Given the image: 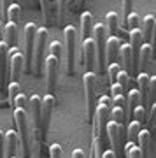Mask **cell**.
Masks as SVG:
<instances>
[{"label":"cell","instance_id":"cell-1","mask_svg":"<svg viewBox=\"0 0 156 158\" xmlns=\"http://www.w3.org/2000/svg\"><path fill=\"white\" fill-rule=\"evenodd\" d=\"M93 137H100L102 142L105 139L107 123L111 121V98L107 95L100 97V102L96 104L95 114H93Z\"/></svg>","mask_w":156,"mask_h":158},{"label":"cell","instance_id":"cell-2","mask_svg":"<svg viewBox=\"0 0 156 158\" xmlns=\"http://www.w3.org/2000/svg\"><path fill=\"white\" fill-rule=\"evenodd\" d=\"M14 121H16V128H18V139L21 142V149H23V156L30 158V146H32V139H30V127H28V114L25 109H14Z\"/></svg>","mask_w":156,"mask_h":158},{"label":"cell","instance_id":"cell-3","mask_svg":"<svg viewBox=\"0 0 156 158\" xmlns=\"http://www.w3.org/2000/svg\"><path fill=\"white\" fill-rule=\"evenodd\" d=\"M83 86L86 90V111L88 119H93L96 109V74L95 72H84L83 74Z\"/></svg>","mask_w":156,"mask_h":158},{"label":"cell","instance_id":"cell-4","mask_svg":"<svg viewBox=\"0 0 156 158\" xmlns=\"http://www.w3.org/2000/svg\"><path fill=\"white\" fill-rule=\"evenodd\" d=\"M93 40H95L96 46V70L98 72H104L105 69V42H107V28L105 25H95L93 27Z\"/></svg>","mask_w":156,"mask_h":158},{"label":"cell","instance_id":"cell-5","mask_svg":"<svg viewBox=\"0 0 156 158\" xmlns=\"http://www.w3.org/2000/svg\"><path fill=\"white\" fill-rule=\"evenodd\" d=\"M65 44H67V74H74L76 70V48H77V30L72 25L63 28Z\"/></svg>","mask_w":156,"mask_h":158},{"label":"cell","instance_id":"cell-6","mask_svg":"<svg viewBox=\"0 0 156 158\" xmlns=\"http://www.w3.org/2000/svg\"><path fill=\"white\" fill-rule=\"evenodd\" d=\"M125 128L121 125H117L116 121H109L107 123V130L105 134L109 137V141L112 144V151L116 155V158H125V148H123V137H125Z\"/></svg>","mask_w":156,"mask_h":158},{"label":"cell","instance_id":"cell-7","mask_svg":"<svg viewBox=\"0 0 156 158\" xmlns=\"http://www.w3.org/2000/svg\"><path fill=\"white\" fill-rule=\"evenodd\" d=\"M47 28H37V35H35V46H34V70L37 76L42 72V58H44L46 51V42H47Z\"/></svg>","mask_w":156,"mask_h":158},{"label":"cell","instance_id":"cell-8","mask_svg":"<svg viewBox=\"0 0 156 158\" xmlns=\"http://www.w3.org/2000/svg\"><path fill=\"white\" fill-rule=\"evenodd\" d=\"M55 106H56L55 95H46L44 98H42V111H40V142H44L46 135H47L51 113H53Z\"/></svg>","mask_w":156,"mask_h":158},{"label":"cell","instance_id":"cell-9","mask_svg":"<svg viewBox=\"0 0 156 158\" xmlns=\"http://www.w3.org/2000/svg\"><path fill=\"white\" fill-rule=\"evenodd\" d=\"M79 60H81V65H83V62H86L84 65L88 67V72H93V69H95V65H96V46H95L93 37L84 39Z\"/></svg>","mask_w":156,"mask_h":158},{"label":"cell","instance_id":"cell-10","mask_svg":"<svg viewBox=\"0 0 156 158\" xmlns=\"http://www.w3.org/2000/svg\"><path fill=\"white\" fill-rule=\"evenodd\" d=\"M23 67H25V56L21 55V51L14 48V49L9 51V79L11 83H18V79L23 72Z\"/></svg>","mask_w":156,"mask_h":158},{"label":"cell","instance_id":"cell-11","mask_svg":"<svg viewBox=\"0 0 156 158\" xmlns=\"http://www.w3.org/2000/svg\"><path fill=\"white\" fill-rule=\"evenodd\" d=\"M46 85H47V95H53V91L58 83V69H60V62L55 56L46 58Z\"/></svg>","mask_w":156,"mask_h":158},{"label":"cell","instance_id":"cell-12","mask_svg":"<svg viewBox=\"0 0 156 158\" xmlns=\"http://www.w3.org/2000/svg\"><path fill=\"white\" fill-rule=\"evenodd\" d=\"M25 35H27V72L34 69V46H35V35H37V25L27 23L25 25Z\"/></svg>","mask_w":156,"mask_h":158},{"label":"cell","instance_id":"cell-13","mask_svg":"<svg viewBox=\"0 0 156 158\" xmlns=\"http://www.w3.org/2000/svg\"><path fill=\"white\" fill-rule=\"evenodd\" d=\"M30 107H32V123H34V135L40 141V111H42V100L39 95L30 97Z\"/></svg>","mask_w":156,"mask_h":158},{"label":"cell","instance_id":"cell-14","mask_svg":"<svg viewBox=\"0 0 156 158\" xmlns=\"http://www.w3.org/2000/svg\"><path fill=\"white\" fill-rule=\"evenodd\" d=\"M9 46L6 42H0V91L7 90V67H9Z\"/></svg>","mask_w":156,"mask_h":158},{"label":"cell","instance_id":"cell-15","mask_svg":"<svg viewBox=\"0 0 156 158\" xmlns=\"http://www.w3.org/2000/svg\"><path fill=\"white\" fill-rule=\"evenodd\" d=\"M40 7H42V12H44L46 25H55V23H58V9H60V2L40 0Z\"/></svg>","mask_w":156,"mask_h":158},{"label":"cell","instance_id":"cell-16","mask_svg":"<svg viewBox=\"0 0 156 158\" xmlns=\"http://www.w3.org/2000/svg\"><path fill=\"white\" fill-rule=\"evenodd\" d=\"M149 83H151V76L147 72H139L137 74V91H139V97H140V106L146 109L147 106V93H149Z\"/></svg>","mask_w":156,"mask_h":158},{"label":"cell","instance_id":"cell-17","mask_svg":"<svg viewBox=\"0 0 156 158\" xmlns=\"http://www.w3.org/2000/svg\"><path fill=\"white\" fill-rule=\"evenodd\" d=\"M119 56H121V62L125 65V72L128 74V76L137 74L135 72V63H133V53H132L130 44H123L119 48Z\"/></svg>","mask_w":156,"mask_h":158},{"label":"cell","instance_id":"cell-18","mask_svg":"<svg viewBox=\"0 0 156 158\" xmlns=\"http://www.w3.org/2000/svg\"><path fill=\"white\" fill-rule=\"evenodd\" d=\"M119 48H121V40L119 37H109L105 42V63H116V58L119 55Z\"/></svg>","mask_w":156,"mask_h":158},{"label":"cell","instance_id":"cell-19","mask_svg":"<svg viewBox=\"0 0 156 158\" xmlns=\"http://www.w3.org/2000/svg\"><path fill=\"white\" fill-rule=\"evenodd\" d=\"M137 148L140 151V158H149L151 153V134L149 130H140L139 139H137Z\"/></svg>","mask_w":156,"mask_h":158},{"label":"cell","instance_id":"cell-20","mask_svg":"<svg viewBox=\"0 0 156 158\" xmlns=\"http://www.w3.org/2000/svg\"><path fill=\"white\" fill-rule=\"evenodd\" d=\"M18 134L14 130H7L6 132V153L9 158H16L18 151Z\"/></svg>","mask_w":156,"mask_h":158},{"label":"cell","instance_id":"cell-21","mask_svg":"<svg viewBox=\"0 0 156 158\" xmlns=\"http://www.w3.org/2000/svg\"><path fill=\"white\" fill-rule=\"evenodd\" d=\"M93 27H95V23H93V14L89 11H84L83 14H81V34H83L84 39H89V37H91Z\"/></svg>","mask_w":156,"mask_h":158},{"label":"cell","instance_id":"cell-22","mask_svg":"<svg viewBox=\"0 0 156 158\" xmlns=\"http://www.w3.org/2000/svg\"><path fill=\"white\" fill-rule=\"evenodd\" d=\"M4 37H6V42L7 46H9V49H14L18 46V25H14V23H7L6 27H4Z\"/></svg>","mask_w":156,"mask_h":158},{"label":"cell","instance_id":"cell-23","mask_svg":"<svg viewBox=\"0 0 156 158\" xmlns=\"http://www.w3.org/2000/svg\"><path fill=\"white\" fill-rule=\"evenodd\" d=\"M105 21H107L105 28L109 30L111 37H117V32H119V16L114 11H109L105 14Z\"/></svg>","mask_w":156,"mask_h":158},{"label":"cell","instance_id":"cell-24","mask_svg":"<svg viewBox=\"0 0 156 158\" xmlns=\"http://www.w3.org/2000/svg\"><path fill=\"white\" fill-rule=\"evenodd\" d=\"M156 18L153 14H147L142 21V35H144V44H151V35H153V27H154Z\"/></svg>","mask_w":156,"mask_h":158},{"label":"cell","instance_id":"cell-25","mask_svg":"<svg viewBox=\"0 0 156 158\" xmlns=\"http://www.w3.org/2000/svg\"><path fill=\"white\" fill-rule=\"evenodd\" d=\"M151 58H153V48H151V44H144L142 48H140V53H139V65H140V69L147 67Z\"/></svg>","mask_w":156,"mask_h":158},{"label":"cell","instance_id":"cell-26","mask_svg":"<svg viewBox=\"0 0 156 158\" xmlns=\"http://www.w3.org/2000/svg\"><path fill=\"white\" fill-rule=\"evenodd\" d=\"M7 102H9V106H14V98H16L19 93H21V86H19V83H9L7 85Z\"/></svg>","mask_w":156,"mask_h":158},{"label":"cell","instance_id":"cell-27","mask_svg":"<svg viewBox=\"0 0 156 158\" xmlns=\"http://www.w3.org/2000/svg\"><path fill=\"white\" fill-rule=\"evenodd\" d=\"M91 158H104V142L100 137H93L91 142Z\"/></svg>","mask_w":156,"mask_h":158},{"label":"cell","instance_id":"cell-28","mask_svg":"<svg viewBox=\"0 0 156 158\" xmlns=\"http://www.w3.org/2000/svg\"><path fill=\"white\" fill-rule=\"evenodd\" d=\"M126 106H128L130 111H133L135 107L140 106V97L137 90H128V93H126Z\"/></svg>","mask_w":156,"mask_h":158},{"label":"cell","instance_id":"cell-29","mask_svg":"<svg viewBox=\"0 0 156 158\" xmlns=\"http://www.w3.org/2000/svg\"><path fill=\"white\" fill-rule=\"evenodd\" d=\"M140 130H142V125H140L139 121H133V119H132V121H130V125H128V135H130V139H132L130 142L137 144V139H139Z\"/></svg>","mask_w":156,"mask_h":158},{"label":"cell","instance_id":"cell-30","mask_svg":"<svg viewBox=\"0 0 156 158\" xmlns=\"http://www.w3.org/2000/svg\"><path fill=\"white\" fill-rule=\"evenodd\" d=\"M19 14H21V7L18 6V4H11V6H9V11H7V21L18 25Z\"/></svg>","mask_w":156,"mask_h":158},{"label":"cell","instance_id":"cell-31","mask_svg":"<svg viewBox=\"0 0 156 158\" xmlns=\"http://www.w3.org/2000/svg\"><path fill=\"white\" fill-rule=\"evenodd\" d=\"M111 118L112 121H116L117 125H125V119H126V111L121 107H112L111 109Z\"/></svg>","mask_w":156,"mask_h":158},{"label":"cell","instance_id":"cell-32","mask_svg":"<svg viewBox=\"0 0 156 158\" xmlns=\"http://www.w3.org/2000/svg\"><path fill=\"white\" fill-rule=\"evenodd\" d=\"M123 69L119 63H111L109 67H107V77H109V85H114L117 79V74L121 72Z\"/></svg>","mask_w":156,"mask_h":158},{"label":"cell","instance_id":"cell-33","mask_svg":"<svg viewBox=\"0 0 156 158\" xmlns=\"http://www.w3.org/2000/svg\"><path fill=\"white\" fill-rule=\"evenodd\" d=\"M125 158H140V151L137 148V144L126 142V146H125Z\"/></svg>","mask_w":156,"mask_h":158},{"label":"cell","instance_id":"cell-34","mask_svg":"<svg viewBox=\"0 0 156 158\" xmlns=\"http://www.w3.org/2000/svg\"><path fill=\"white\" fill-rule=\"evenodd\" d=\"M153 104H156V76L151 77L149 93H147V106H153Z\"/></svg>","mask_w":156,"mask_h":158},{"label":"cell","instance_id":"cell-35","mask_svg":"<svg viewBox=\"0 0 156 158\" xmlns=\"http://www.w3.org/2000/svg\"><path fill=\"white\" fill-rule=\"evenodd\" d=\"M116 83H117L119 86H121V88H123V91L126 93V91H128V86H130V76H128L126 72H125V70H121V72L117 74Z\"/></svg>","mask_w":156,"mask_h":158},{"label":"cell","instance_id":"cell-36","mask_svg":"<svg viewBox=\"0 0 156 158\" xmlns=\"http://www.w3.org/2000/svg\"><path fill=\"white\" fill-rule=\"evenodd\" d=\"M61 49H63V48H61V44L58 42V40H53V42L49 44V51H51L49 55L51 56H55L58 62L61 60Z\"/></svg>","mask_w":156,"mask_h":158},{"label":"cell","instance_id":"cell-37","mask_svg":"<svg viewBox=\"0 0 156 158\" xmlns=\"http://www.w3.org/2000/svg\"><path fill=\"white\" fill-rule=\"evenodd\" d=\"M132 118H133V121H139V123L142 125L146 121V109L142 107V106L135 107L133 111H132Z\"/></svg>","mask_w":156,"mask_h":158},{"label":"cell","instance_id":"cell-38","mask_svg":"<svg viewBox=\"0 0 156 158\" xmlns=\"http://www.w3.org/2000/svg\"><path fill=\"white\" fill-rule=\"evenodd\" d=\"M40 146H42V142L39 139H34L32 146H30V158H40Z\"/></svg>","mask_w":156,"mask_h":158},{"label":"cell","instance_id":"cell-39","mask_svg":"<svg viewBox=\"0 0 156 158\" xmlns=\"http://www.w3.org/2000/svg\"><path fill=\"white\" fill-rule=\"evenodd\" d=\"M139 21H140V18H139V14H135V12H130L128 16H126V23H128V27H130L132 30L140 28V27H139Z\"/></svg>","mask_w":156,"mask_h":158},{"label":"cell","instance_id":"cell-40","mask_svg":"<svg viewBox=\"0 0 156 158\" xmlns=\"http://www.w3.org/2000/svg\"><path fill=\"white\" fill-rule=\"evenodd\" d=\"M27 106H28V98L23 93H19V95L14 98V107L16 109H25L27 111Z\"/></svg>","mask_w":156,"mask_h":158},{"label":"cell","instance_id":"cell-41","mask_svg":"<svg viewBox=\"0 0 156 158\" xmlns=\"http://www.w3.org/2000/svg\"><path fill=\"white\" fill-rule=\"evenodd\" d=\"M49 156L51 158H63V149L60 144H51L49 148Z\"/></svg>","mask_w":156,"mask_h":158},{"label":"cell","instance_id":"cell-42","mask_svg":"<svg viewBox=\"0 0 156 158\" xmlns=\"http://www.w3.org/2000/svg\"><path fill=\"white\" fill-rule=\"evenodd\" d=\"M112 104H114V107H121V109L126 111V97H125V95L112 97Z\"/></svg>","mask_w":156,"mask_h":158},{"label":"cell","instance_id":"cell-43","mask_svg":"<svg viewBox=\"0 0 156 158\" xmlns=\"http://www.w3.org/2000/svg\"><path fill=\"white\" fill-rule=\"evenodd\" d=\"M4 153H6V132L0 130V158H4Z\"/></svg>","mask_w":156,"mask_h":158},{"label":"cell","instance_id":"cell-44","mask_svg":"<svg viewBox=\"0 0 156 158\" xmlns=\"http://www.w3.org/2000/svg\"><path fill=\"white\" fill-rule=\"evenodd\" d=\"M111 95L116 97V95H125V91H123V88L117 83H114V85H111Z\"/></svg>","mask_w":156,"mask_h":158},{"label":"cell","instance_id":"cell-45","mask_svg":"<svg viewBox=\"0 0 156 158\" xmlns=\"http://www.w3.org/2000/svg\"><path fill=\"white\" fill-rule=\"evenodd\" d=\"M149 121L153 123V121H156V104H153L151 106V113H149Z\"/></svg>","mask_w":156,"mask_h":158},{"label":"cell","instance_id":"cell-46","mask_svg":"<svg viewBox=\"0 0 156 158\" xmlns=\"http://www.w3.org/2000/svg\"><path fill=\"white\" fill-rule=\"evenodd\" d=\"M123 9H125V14H130V9H132V2H130V0H123Z\"/></svg>","mask_w":156,"mask_h":158},{"label":"cell","instance_id":"cell-47","mask_svg":"<svg viewBox=\"0 0 156 158\" xmlns=\"http://www.w3.org/2000/svg\"><path fill=\"white\" fill-rule=\"evenodd\" d=\"M72 158H84L83 149H74V151H72Z\"/></svg>","mask_w":156,"mask_h":158},{"label":"cell","instance_id":"cell-48","mask_svg":"<svg viewBox=\"0 0 156 158\" xmlns=\"http://www.w3.org/2000/svg\"><path fill=\"white\" fill-rule=\"evenodd\" d=\"M11 4H12V2H9V0H4V2H2V6H4L2 9H4L6 14H7V11H9V6H11Z\"/></svg>","mask_w":156,"mask_h":158},{"label":"cell","instance_id":"cell-49","mask_svg":"<svg viewBox=\"0 0 156 158\" xmlns=\"http://www.w3.org/2000/svg\"><path fill=\"white\" fill-rule=\"evenodd\" d=\"M0 42H4V25L0 21Z\"/></svg>","mask_w":156,"mask_h":158}]
</instances>
